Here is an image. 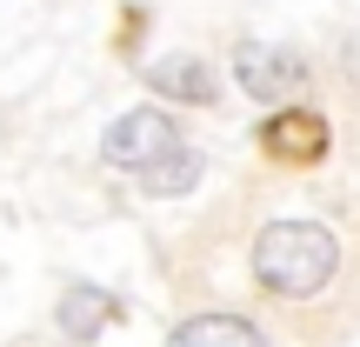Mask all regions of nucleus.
<instances>
[{"mask_svg": "<svg viewBox=\"0 0 360 347\" xmlns=\"http://www.w3.org/2000/svg\"><path fill=\"white\" fill-rule=\"evenodd\" d=\"M147 87H154L160 101H193V107L214 101V74H207V61H193V53L154 61V67H147Z\"/></svg>", "mask_w": 360, "mask_h": 347, "instance_id": "423d86ee", "label": "nucleus"}, {"mask_svg": "<svg viewBox=\"0 0 360 347\" xmlns=\"http://www.w3.org/2000/svg\"><path fill=\"white\" fill-rule=\"evenodd\" d=\"M114 314H120L114 294H101V287H87V281H74V287L60 294V327H67L74 341H94L107 321H114Z\"/></svg>", "mask_w": 360, "mask_h": 347, "instance_id": "0eeeda50", "label": "nucleus"}, {"mask_svg": "<svg viewBox=\"0 0 360 347\" xmlns=\"http://www.w3.org/2000/svg\"><path fill=\"white\" fill-rule=\"evenodd\" d=\"M233 74H240V87L254 94V101H281V94H294L300 80H307V61L287 53V47H240Z\"/></svg>", "mask_w": 360, "mask_h": 347, "instance_id": "20e7f679", "label": "nucleus"}, {"mask_svg": "<svg viewBox=\"0 0 360 347\" xmlns=\"http://www.w3.org/2000/svg\"><path fill=\"white\" fill-rule=\"evenodd\" d=\"M167 147H180V134H174V114H160V107H134V114H120L114 127H107V141H101V160H107V168H127V174H141L147 160H160Z\"/></svg>", "mask_w": 360, "mask_h": 347, "instance_id": "f03ea898", "label": "nucleus"}, {"mask_svg": "<svg viewBox=\"0 0 360 347\" xmlns=\"http://www.w3.org/2000/svg\"><path fill=\"white\" fill-rule=\"evenodd\" d=\"M134 180H141L147 194H193V187H200V154H187V147H167V154L147 160Z\"/></svg>", "mask_w": 360, "mask_h": 347, "instance_id": "6e6552de", "label": "nucleus"}, {"mask_svg": "<svg viewBox=\"0 0 360 347\" xmlns=\"http://www.w3.org/2000/svg\"><path fill=\"white\" fill-rule=\"evenodd\" d=\"M340 274V241L321 220H267L254 241V281L281 301H314Z\"/></svg>", "mask_w": 360, "mask_h": 347, "instance_id": "f257e3e1", "label": "nucleus"}, {"mask_svg": "<svg viewBox=\"0 0 360 347\" xmlns=\"http://www.w3.org/2000/svg\"><path fill=\"white\" fill-rule=\"evenodd\" d=\"M167 347H260V327L247 314H193L167 334Z\"/></svg>", "mask_w": 360, "mask_h": 347, "instance_id": "39448f33", "label": "nucleus"}, {"mask_svg": "<svg viewBox=\"0 0 360 347\" xmlns=\"http://www.w3.org/2000/svg\"><path fill=\"white\" fill-rule=\"evenodd\" d=\"M260 154H267L274 168H314V160L327 154V114H314V107H281V114H267Z\"/></svg>", "mask_w": 360, "mask_h": 347, "instance_id": "7ed1b4c3", "label": "nucleus"}]
</instances>
